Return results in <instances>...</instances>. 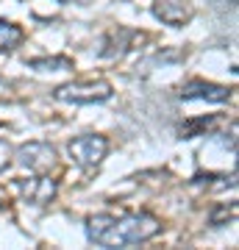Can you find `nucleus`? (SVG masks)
Wrapping results in <instances>:
<instances>
[{
    "mask_svg": "<svg viewBox=\"0 0 239 250\" xmlns=\"http://www.w3.org/2000/svg\"><path fill=\"white\" fill-rule=\"evenodd\" d=\"M161 233L159 217L148 211H131V214H95L87 220V236L98 248H133L145 245L148 239Z\"/></svg>",
    "mask_w": 239,
    "mask_h": 250,
    "instance_id": "1",
    "label": "nucleus"
},
{
    "mask_svg": "<svg viewBox=\"0 0 239 250\" xmlns=\"http://www.w3.org/2000/svg\"><path fill=\"white\" fill-rule=\"evenodd\" d=\"M114 95V86L109 81H72L53 92L59 103H72V106H87V103H106Z\"/></svg>",
    "mask_w": 239,
    "mask_h": 250,
    "instance_id": "2",
    "label": "nucleus"
},
{
    "mask_svg": "<svg viewBox=\"0 0 239 250\" xmlns=\"http://www.w3.org/2000/svg\"><path fill=\"white\" fill-rule=\"evenodd\" d=\"M67 153H70V159L78 164L81 170H92V167H98L100 161L106 159L109 139L100 134H81L75 139H70Z\"/></svg>",
    "mask_w": 239,
    "mask_h": 250,
    "instance_id": "3",
    "label": "nucleus"
},
{
    "mask_svg": "<svg viewBox=\"0 0 239 250\" xmlns=\"http://www.w3.org/2000/svg\"><path fill=\"white\" fill-rule=\"evenodd\" d=\"M14 161H17L22 170L28 172H50L59 164V153H56L53 145L47 142H25L14 153Z\"/></svg>",
    "mask_w": 239,
    "mask_h": 250,
    "instance_id": "4",
    "label": "nucleus"
},
{
    "mask_svg": "<svg viewBox=\"0 0 239 250\" xmlns=\"http://www.w3.org/2000/svg\"><path fill=\"white\" fill-rule=\"evenodd\" d=\"M17 189L28 203L47 206V203H53L56 195H59V181L50 178L47 172H34V178H20Z\"/></svg>",
    "mask_w": 239,
    "mask_h": 250,
    "instance_id": "5",
    "label": "nucleus"
},
{
    "mask_svg": "<svg viewBox=\"0 0 239 250\" xmlns=\"http://www.w3.org/2000/svg\"><path fill=\"white\" fill-rule=\"evenodd\" d=\"M231 92L228 86H220V83H212V81H186L181 92H178V98L181 100H209V103H225L231 100Z\"/></svg>",
    "mask_w": 239,
    "mask_h": 250,
    "instance_id": "6",
    "label": "nucleus"
},
{
    "mask_svg": "<svg viewBox=\"0 0 239 250\" xmlns=\"http://www.w3.org/2000/svg\"><path fill=\"white\" fill-rule=\"evenodd\" d=\"M153 14L167 25L181 28L195 17V9L189 0H153Z\"/></svg>",
    "mask_w": 239,
    "mask_h": 250,
    "instance_id": "7",
    "label": "nucleus"
},
{
    "mask_svg": "<svg viewBox=\"0 0 239 250\" xmlns=\"http://www.w3.org/2000/svg\"><path fill=\"white\" fill-rule=\"evenodd\" d=\"M22 39H25L22 28L14 25L11 20H3V17H0V53H11L14 47L22 45Z\"/></svg>",
    "mask_w": 239,
    "mask_h": 250,
    "instance_id": "8",
    "label": "nucleus"
},
{
    "mask_svg": "<svg viewBox=\"0 0 239 250\" xmlns=\"http://www.w3.org/2000/svg\"><path fill=\"white\" fill-rule=\"evenodd\" d=\"M214 125H217V117H197V120H186L181 128H178V139H192V136H203V131L209 134Z\"/></svg>",
    "mask_w": 239,
    "mask_h": 250,
    "instance_id": "9",
    "label": "nucleus"
},
{
    "mask_svg": "<svg viewBox=\"0 0 239 250\" xmlns=\"http://www.w3.org/2000/svg\"><path fill=\"white\" fill-rule=\"evenodd\" d=\"M31 70L39 72H59V70H72V59L67 56H50V59H31L28 62Z\"/></svg>",
    "mask_w": 239,
    "mask_h": 250,
    "instance_id": "10",
    "label": "nucleus"
},
{
    "mask_svg": "<svg viewBox=\"0 0 239 250\" xmlns=\"http://www.w3.org/2000/svg\"><path fill=\"white\" fill-rule=\"evenodd\" d=\"M237 220V203H231V206H217L212 211V217H209V223L214 225V228H220V225H228Z\"/></svg>",
    "mask_w": 239,
    "mask_h": 250,
    "instance_id": "11",
    "label": "nucleus"
},
{
    "mask_svg": "<svg viewBox=\"0 0 239 250\" xmlns=\"http://www.w3.org/2000/svg\"><path fill=\"white\" fill-rule=\"evenodd\" d=\"M11 159H14V150H11L9 139H3V136H0V172L11 164Z\"/></svg>",
    "mask_w": 239,
    "mask_h": 250,
    "instance_id": "12",
    "label": "nucleus"
},
{
    "mask_svg": "<svg viewBox=\"0 0 239 250\" xmlns=\"http://www.w3.org/2000/svg\"><path fill=\"white\" fill-rule=\"evenodd\" d=\"M6 206V189H0V208Z\"/></svg>",
    "mask_w": 239,
    "mask_h": 250,
    "instance_id": "13",
    "label": "nucleus"
},
{
    "mask_svg": "<svg viewBox=\"0 0 239 250\" xmlns=\"http://www.w3.org/2000/svg\"><path fill=\"white\" fill-rule=\"evenodd\" d=\"M228 3H237V0H228Z\"/></svg>",
    "mask_w": 239,
    "mask_h": 250,
    "instance_id": "14",
    "label": "nucleus"
},
{
    "mask_svg": "<svg viewBox=\"0 0 239 250\" xmlns=\"http://www.w3.org/2000/svg\"><path fill=\"white\" fill-rule=\"evenodd\" d=\"M59 3H64V0H59Z\"/></svg>",
    "mask_w": 239,
    "mask_h": 250,
    "instance_id": "15",
    "label": "nucleus"
}]
</instances>
